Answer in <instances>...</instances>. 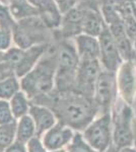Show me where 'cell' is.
<instances>
[{"label": "cell", "instance_id": "obj_35", "mask_svg": "<svg viewBox=\"0 0 136 152\" xmlns=\"http://www.w3.org/2000/svg\"><path fill=\"white\" fill-rule=\"evenodd\" d=\"M83 1H85V2H90V1H93V0H83Z\"/></svg>", "mask_w": 136, "mask_h": 152}, {"label": "cell", "instance_id": "obj_33", "mask_svg": "<svg viewBox=\"0 0 136 152\" xmlns=\"http://www.w3.org/2000/svg\"><path fill=\"white\" fill-rule=\"evenodd\" d=\"M4 61V53L3 52H0V62Z\"/></svg>", "mask_w": 136, "mask_h": 152}, {"label": "cell", "instance_id": "obj_17", "mask_svg": "<svg viewBox=\"0 0 136 152\" xmlns=\"http://www.w3.org/2000/svg\"><path fill=\"white\" fill-rule=\"evenodd\" d=\"M15 122L7 125H0V152H4L16 141Z\"/></svg>", "mask_w": 136, "mask_h": 152}, {"label": "cell", "instance_id": "obj_24", "mask_svg": "<svg viewBox=\"0 0 136 152\" xmlns=\"http://www.w3.org/2000/svg\"><path fill=\"white\" fill-rule=\"evenodd\" d=\"M11 35L10 31L0 29V52L5 53L10 49Z\"/></svg>", "mask_w": 136, "mask_h": 152}, {"label": "cell", "instance_id": "obj_25", "mask_svg": "<svg viewBox=\"0 0 136 152\" xmlns=\"http://www.w3.org/2000/svg\"><path fill=\"white\" fill-rule=\"evenodd\" d=\"M12 76H16L13 67L6 61L0 62V82Z\"/></svg>", "mask_w": 136, "mask_h": 152}, {"label": "cell", "instance_id": "obj_4", "mask_svg": "<svg viewBox=\"0 0 136 152\" xmlns=\"http://www.w3.org/2000/svg\"><path fill=\"white\" fill-rule=\"evenodd\" d=\"M81 133L87 143L96 151H107L113 146L112 113L100 114Z\"/></svg>", "mask_w": 136, "mask_h": 152}, {"label": "cell", "instance_id": "obj_19", "mask_svg": "<svg viewBox=\"0 0 136 152\" xmlns=\"http://www.w3.org/2000/svg\"><path fill=\"white\" fill-rule=\"evenodd\" d=\"M11 11H12V14L18 18H26V16H29V15H32V14L37 13L36 9L33 8L32 6H29L26 2V0L21 2H12Z\"/></svg>", "mask_w": 136, "mask_h": 152}, {"label": "cell", "instance_id": "obj_5", "mask_svg": "<svg viewBox=\"0 0 136 152\" xmlns=\"http://www.w3.org/2000/svg\"><path fill=\"white\" fill-rule=\"evenodd\" d=\"M117 77L115 72L102 71L96 83L93 99L100 109V114H109L118 99Z\"/></svg>", "mask_w": 136, "mask_h": 152}, {"label": "cell", "instance_id": "obj_8", "mask_svg": "<svg viewBox=\"0 0 136 152\" xmlns=\"http://www.w3.org/2000/svg\"><path fill=\"white\" fill-rule=\"evenodd\" d=\"M74 135L75 131L72 128L58 121L41 137V139L48 151H54L67 148Z\"/></svg>", "mask_w": 136, "mask_h": 152}, {"label": "cell", "instance_id": "obj_16", "mask_svg": "<svg viewBox=\"0 0 136 152\" xmlns=\"http://www.w3.org/2000/svg\"><path fill=\"white\" fill-rule=\"evenodd\" d=\"M21 90V78L12 76L0 82V99L10 100L17 92Z\"/></svg>", "mask_w": 136, "mask_h": 152}, {"label": "cell", "instance_id": "obj_36", "mask_svg": "<svg viewBox=\"0 0 136 152\" xmlns=\"http://www.w3.org/2000/svg\"><path fill=\"white\" fill-rule=\"evenodd\" d=\"M135 102H136V99H135Z\"/></svg>", "mask_w": 136, "mask_h": 152}, {"label": "cell", "instance_id": "obj_2", "mask_svg": "<svg viewBox=\"0 0 136 152\" xmlns=\"http://www.w3.org/2000/svg\"><path fill=\"white\" fill-rule=\"evenodd\" d=\"M56 52L57 48L53 51L48 48L34 69L21 78V90L26 92L32 102L50 94L55 90Z\"/></svg>", "mask_w": 136, "mask_h": 152}, {"label": "cell", "instance_id": "obj_31", "mask_svg": "<svg viewBox=\"0 0 136 152\" xmlns=\"http://www.w3.org/2000/svg\"><path fill=\"white\" fill-rule=\"evenodd\" d=\"M105 152H119V149H117L115 146L113 145V146H111L110 148H109L108 150H107V151H105Z\"/></svg>", "mask_w": 136, "mask_h": 152}, {"label": "cell", "instance_id": "obj_30", "mask_svg": "<svg viewBox=\"0 0 136 152\" xmlns=\"http://www.w3.org/2000/svg\"><path fill=\"white\" fill-rule=\"evenodd\" d=\"M119 152H136V149L134 147H126V148H122L120 149Z\"/></svg>", "mask_w": 136, "mask_h": 152}, {"label": "cell", "instance_id": "obj_3", "mask_svg": "<svg viewBox=\"0 0 136 152\" xmlns=\"http://www.w3.org/2000/svg\"><path fill=\"white\" fill-rule=\"evenodd\" d=\"M113 145L117 149L132 147L134 143V110L118 99L112 110Z\"/></svg>", "mask_w": 136, "mask_h": 152}, {"label": "cell", "instance_id": "obj_11", "mask_svg": "<svg viewBox=\"0 0 136 152\" xmlns=\"http://www.w3.org/2000/svg\"><path fill=\"white\" fill-rule=\"evenodd\" d=\"M48 48L49 47H47L46 45H36L26 50H23L18 63L14 68L17 77L23 78L24 75L31 72L44 56V54L47 52Z\"/></svg>", "mask_w": 136, "mask_h": 152}, {"label": "cell", "instance_id": "obj_28", "mask_svg": "<svg viewBox=\"0 0 136 152\" xmlns=\"http://www.w3.org/2000/svg\"><path fill=\"white\" fill-rule=\"evenodd\" d=\"M56 1L58 2V4L60 5L61 10L66 11L73 5L75 0H56Z\"/></svg>", "mask_w": 136, "mask_h": 152}, {"label": "cell", "instance_id": "obj_26", "mask_svg": "<svg viewBox=\"0 0 136 152\" xmlns=\"http://www.w3.org/2000/svg\"><path fill=\"white\" fill-rule=\"evenodd\" d=\"M34 5L38 6L42 11L50 10V9H55L56 7L54 5L53 0H29Z\"/></svg>", "mask_w": 136, "mask_h": 152}, {"label": "cell", "instance_id": "obj_18", "mask_svg": "<svg viewBox=\"0 0 136 152\" xmlns=\"http://www.w3.org/2000/svg\"><path fill=\"white\" fill-rule=\"evenodd\" d=\"M66 149L68 152H99L87 143L81 132H75L72 141Z\"/></svg>", "mask_w": 136, "mask_h": 152}, {"label": "cell", "instance_id": "obj_29", "mask_svg": "<svg viewBox=\"0 0 136 152\" xmlns=\"http://www.w3.org/2000/svg\"><path fill=\"white\" fill-rule=\"evenodd\" d=\"M132 107L133 110H134V143H133V147L136 149V102Z\"/></svg>", "mask_w": 136, "mask_h": 152}, {"label": "cell", "instance_id": "obj_34", "mask_svg": "<svg viewBox=\"0 0 136 152\" xmlns=\"http://www.w3.org/2000/svg\"><path fill=\"white\" fill-rule=\"evenodd\" d=\"M1 1H3V2H4V3H6V2H8V1H9V0H1Z\"/></svg>", "mask_w": 136, "mask_h": 152}, {"label": "cell", "instance_id": "obj_13", "mask_svg": "<svg viewBox=\"0 0 136 152\" xmlns=\"http://www.w3.org/2000/svg\"><path fill=\"white\" fill-rule=\"evenodd\" d=\"M15 134L16 141H19L24 144H26L29 141L37 137V130L34 124L33 119L29 115L24 116L15 122Z\"/></svg>", "mask_w": 136, "mask_h": 152}, {"label": "cell", "instance_id": "obj_9", "mask_svg": "<svg viewBox=\"0 0 136 152\" xmlns=\"http://www.w3.org/2000/svg\"><path fill=\"white\" fill-rule=\"evenodd\" d=\"M117 86L120 96L126 104L133 105L136 99V75L132 63H124L120 67L117 77Z\"/></svg>", "mask_w": 136, "mask_h": 152}, {"label": "cell", "instance_id": "obj_7", "mask_svg": "<svg viewBox=\"0 0 136 152\" xmlns=\"http://www.w3.org/2000/svg\"><path fill=\"white\" fill-rule=\"evenodd\" d=\"M100 58L105 69L116 72L122 63V57L117 44L109 29L105 28L100 36Z\"/></svg>", "mask_w": 136, "mask_h": 152}, {"label": "cell", "instance_id": "obj_23", "mask_svg": "<svg viewBox=\"0 0 136 152\" xmlns=\"http://www.w3.org/2000/svg\"><path fill=\"white\" fill-rule=\"evenodd\" d=\"M26 150L28 152H49L48 149L44 145L41 137L38 136L26 143Z\"/></svg>", "mask_w": 136, "mask_h": 152}, {"label": "cell", "instance_id": "obj_12", "mask_svg": "<svg viewBox=\"0 0 136 152\" xmlns=\"http://www.w3.org/2000/svg\"><path fill=\"white\" fill-rule=\"evenodd\" d=\"M77 53L80 60L82 59H98L100 57V42L95 37L88 35L78 36L76 38Z\"/></svg>", "mask_w": 136, "mask_h": 152}, {"label": "cell", "instance_id": "obj_32", "mask_svg": "<svg viewBox=\"0 0 136 152\" xmlns=\"http://www.w3.org/2000/svg\"><path fill=\"white\" fill-rule=\"evenodd\" d=\"M49 152H68L67 149H59V150H54V151H49Z\"/></svg>", "mask_w": 136, "mask_h": 152}, {"label": "cell", "instance_id": "obj_1", "mask_svg": "<svg viewBox=\"0 0 136 152\" xmlns=\"http://www.w3.org/2000/svg\"><path fill=\"white\" fill-rule=\"evenodd\" d=\"M32 102L49 107L59 122L75 132H82L100 115V109L93 97L85 96L74 90L61 92L55 89L50 94Z\"/></svg>", "mask_w": 136, "mask_h": 152}, {"label": "cell", "instance_id": "obj_15", "mask_svg": "<svg viewBox=\"0 0 136 152\" xmlns=\"http://www.w3.org/2000/svg\"><path fill=\"white\" fill-rule=\"evenodd\" d=\"M81 28L91 37L101 36L105 29L101 16L93 11H86L85 18L81 23Z\"/></svg>", "mask_w": 136, "mask_h": 152}, {"label": "cell", "instance_id": "obj_14", "mask_svg": "<svg viewBox=\"0 0 136 152\" xmlns=\"http://www.w3.org/2000/svg\"><path fill=\"white\" fill-rule=\"evenodd\" d=\"M12 114H13L15 120H18L24 116H28L29 114V110L32 107V100L26 95V94L23 90L14 95L9 100Z\"/></svg>", "mask_w": 136, "mask_h": 152}, {"label": "cell", "instance_id": "obj_21", "mask_svg": "<svg viewBox=\"0 0 136 152\" xmlns=\"http://www.w3.org/2000/svg\"><path fill=\"white\" fill-rule=\"evenodd\" d=\"M86 11L82 9H71L70 11L66 14L65 18V23H71V24H79L81 26L83 18H85Z\"/></svg>", "mask_w": 136, "mask_h": 152}, {"label": "cell", "instance_id": "obj_20", "mask_svg": "<svg viewBox=\"0 0 136 152\" xmlns=\"http://www.w3.org/2000/svg\"><path fill=\"white\" fill-rule=\"evenodd\" d=\"M16 120L12 114L10 104L8 100L0 99V125L14 123Z\"/></svg>", "mask_w": 136, "mask_h": 152}, {"label": "cell", "instance_id": "obj_27", "mask_svg": "<svg viewBox=\"0 0 136 152\" xmlns=\"http://www.w3.org/2000/svg\"><path fill=\"white\" fill-rule=\"evenodd\" d=\"M4 152H28V150H26V144H24L19 141H15Z\"/></svg>", "mask_w": 136, "mask_h": 152}, {"label": "cell", "instance_id": "obj_22", "mask_svg": "<svg viewBox=\"0 0 136 152\" xmlns=\"http://www.w3.org/2000/svg\"><path fill=\"white\" fill-rule=\"evenodd\" d=\"M14 23L12 21L9 14L8 10L6 9V7L0 5V26L2 29H6V31H10L13 28Z\"/></svg>", "mask_w": 136, "mask_h": 152}, {"label": "cell", "instance_id": "obj_10", "mask_svg": "<svg viewBox=\"0 0 136 152\" xmlns=\"http://www.w3.org/2000/svg\"><path fill=\"white\" fill-rule=\"evenodd\" d=\"M29 115L34 121L38 137H42L58 122V119L53 110L44 104L32 102Z\"/></svg>", "mask_w": 136, "mask_h": 152}, {"label": "cell", "instance_id": "obj_6", "mask_svg": "<svg viewBox=\"0 0 136 152\" xmlns=\"http://www.w3.org/2000/svg\"><path fill=\"white\" fill-rule=\"evenodd\" d=\"M101 73H102V69L98 59L80 60L77 72H76L74 91L85 96L93 97L96 83Z\"/></svg>", "mask_w": 136, "mask_h": 152}]
</instances>
